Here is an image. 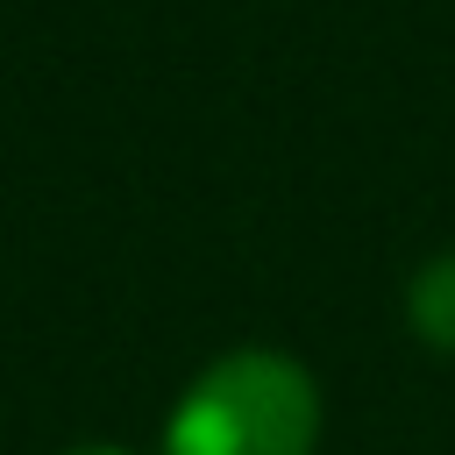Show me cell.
Segmentation results:
<instances>
[{"instance_id":"6da1fadb","label":"cell","mask_w":455,"mask_h":455,"mask_svg":"<svg viewBox=\"0 0 455 455\" xmlns=\"http://www.w3.org/2000/svg\"><path fill=\"white\" fill-rule=\"evenodd\" d=\"M320 391L284 348H235L206 363L164 419V455H313Z\"/></svg>"},{"instance_id":"7a4b0ae2","label":"cell","mask_w":455,"mask_h":455,"mask_svg":"<svg viewBox=\"0 0 455 455\" xmlns=\"http://www.w3.org/2000/svg\"><path fill=\"white\" fill-rule=\"evenodd\" d=\"M405 320H412V334H419L427 348L455 355V249H441V256H427V263L412 270V284H405Z\"/></svg>"},{"instance_id":"3957f363","label":"cell","mask_w":455,"mask_h":455,"mask_svg":"<svg viewBox=\"0 0 455 455\" xmlns=\"http://www.w3.org/2000/svg\"><path fill=\"white\" fill-rule=\"evenodd\" d=\"M64 455H128V448H64Z\"/></svg>"}]
</instances>
